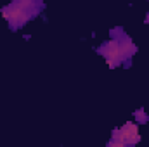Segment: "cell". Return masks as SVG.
Segmentation results:
<instances>
[{"mask_svg": "<svg viewBox=\"0 0 149 147\" xmlns=\"http://www.w3.org/2000/svg\"><path fill=\"white\" fill-rule=\"evenodd\" d=\"M3 17L9 19L12 28L23 26L31 16H33V0H16L9 7L2 10Z\"/></svg>", "mask_w": 149, "mask_h": 147, "instance_id": "obj_1", "label": "cell"}, {"mask_svg": "<svg viewBox=\"0 0 149 147\" xmlns=\"http://www.w3.org/2000/svg\"><path fill=\"white\" fill-rule=\"evenodd\" d=\"M135 116L139 118V121H148V116H146V114H142V111H137V112H135Z\"/></svg>", "mask_w": 149, "mask_h": 147, "instance_id": "obj_4", "label": "cell"}, {"mask_svg": "<svg viewBox=\"0 0 149 147\" xmlns=\"http://www.w3.org/2000/svg\"><path fill=\"white\" fill-rule=\"evenodd\" d=\"M99 52L108 59L109 66H118L123 59H127L128 55H132L135 52V47L128 40H123V43H118L113 40V42H108L104 47H101Z\"/></svg>", "mask_w": 149, "mask_h": 147, "instance_id": "obj_2", "label": "cell"}, {"mask_svg": "<svg viewBox=\"0 0 149 147\" xmlns=\"http://www.w3.org/2000/svg\"><path fill=\"white\" fill-rule=\"evenodd\" d=\"M139 132H137V126L134 123H125L120 130H114L113 132V140L109 142V146H134L139 142Z\"/></svg>", "mask_w": 149, "mask_h": 147, "instance_id": "obj_3", "label": "cell"}, {"mask_svg": "<svg viewBox=\"0 0 149 147\" xmlns=\"http://www.w3.org/2000/svg\"><path fill=\"white\" fill-rule=\"evenodd\" d=\"M148 23H149V16H148Z\"/></svg>", "mask_w": 149, "mask_h": 147, "instance_id": "obj_5", "label": "cell"}]
</instances>
